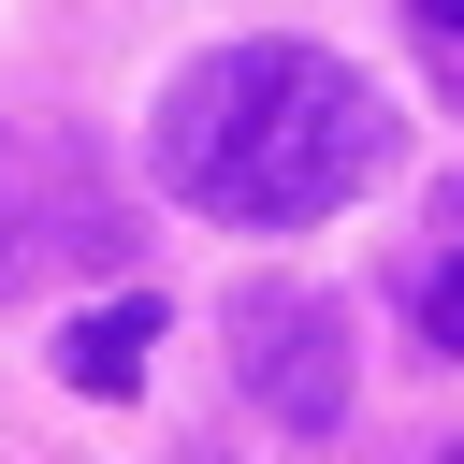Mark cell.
I'll use <instances>...</instances> for the list:
<instances>
[{
  "label": "cell",
  "mask_w": 464,
  "mask_h": 464,
  "mask_svg": "<svg viewBox=\"0 0 464 464\" xmlns=\"http://www.w3.org/2000/svg\"><path fill=\"white\" fill-rule=\"evenodd\" d=\"M145 160L188 218H232V232H319L334 203H362L392 174V102L334 58V44H203L160 116H145Z\"/></svg>",
  "instance_id": "1"
},
{
  "label": "cell",
  "mask_w": 464,
  "mask_h": 464,
  "mask_svg": "<svg viewBox=\"0 0 464 464\" xmlns=\"http://www.w3.org/2000/svg\"><path fill=\"white\" fill-rule=\"evenodd\" d=\"M218 334H232V392H246L261 420H290V435H334V420H348V304H334V290H304V276H232Z\"/></svg>",
  "instance_id": "2"
},
{
  "label": "cell",
  "mask_w": 464,
  "mask_h": 464,
  "mask_svg": "<svg viewBox=\"0 0 464 464\" xmlns=\"http://www.w3.org/2000/svg\"><path fill=\"white\" fill-rule=\"evenodd\" d=\"M145 348H160V290H116V304L58 319V377H72L87 406H130V392H145Z\"/></svg>",
  "instance_id": "3"
},
{
  "label": "cell",
  "mask_w": 464,
  "mask_h": 464,
  "mask_svg": "<svg viewBox=\"0 0 464 464\" xmlns=\"http://www.w3.org/2000/svg\"><path fill=\"white\" fill-rule=\"evenodd\" d=\"M420 348H435V362H464V246L420 276Z\"/></svg>",
  "instance_id": "4"
},
{
  "label": "cell",
  "mask_w": 464,
  "mask_h": 464,
  "mask_svg": "<svg viewBox=\"0 0 464 464\" xmlns=\"http://www.w3.org/2000/svg\"><path fill=\"white\" fill-rule=\"evenodd\" d=\"M406 14H420V29H450V44H464V0H406Z\"/></svg>",
  "instance_id": "5"
},
{
  "label": "cell",
  "mask_w": 464,
  "mask_h": 464,
  "mask_svg": "<svg viewBox=\"0 0 464 464\" xmlns=\"http://www.w3.org/2000/svg\"><path fill=\"white\" fill-rule=\"evenodd\" d=\"M174 464H218V450H174Z\"/></svg>",
  "instance_id": "6"
},
{
  "label": "cell",
  "mask_w": 464,
  "mask_h": 464,
  "mask_svg": "<svg viewBox=\"0 0 464 464\" xmlns=\"http://www.w3.org/2000/svg\"><path fill=\"white\" fill-rule=\"evenodd\" d=\"M435 464H464V435H450V450H435Z\"/></svg>",
  "instance_id": "7"
},
{
  "label": "cell",
  "mask_w": 464,
  "mask_h": 464,
  "mask_svg": "<svg viewBox=\"0 0 464 464\" xmlns=\"http://www.w3.org/2000/svg\"><path fill=\"white\" fill-rule=\"evenodd\" d=\"M0 160H14V145H0Z\"/></svg>",
  "instance_id": "8"
}]
</instances>
